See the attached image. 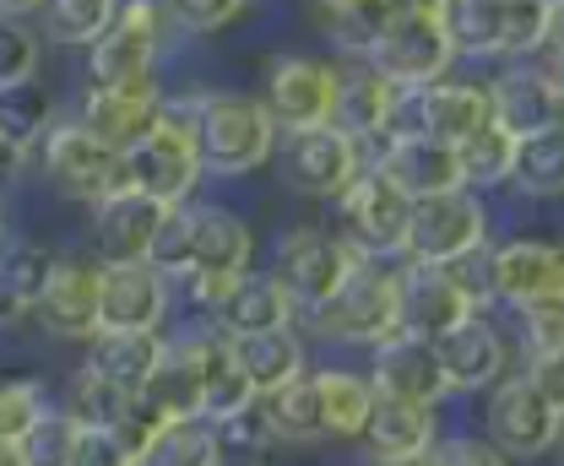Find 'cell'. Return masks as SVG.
Returning a JSON list of instances; mask_svg holds the SVG:
<instances>
[{"label":"cell","mask_w":564,"mask_h":466,"mask_svg":"<svg viewBox=\"0 0 564 466\" xmlns=\"http://www.w3.org/2000/svg\"><path fill=\"white\" fill-rule=\"evenodd\" d=\"M337 87H343V66L337 61H326V55H278V61H267L261 104H267L278 131H304V126H326L332 120Z\"/></svg>","instance_id":"cell-10"},{"label":"cell","mask_w":564,"mask_h":466,"mask_svg":"<svg viewBox=\"0 0 564 466\" xmlns=\"http://www.w3.org/2000/svg\"><path fill=\"white\" fill-rule=\"evenodd\" d=\"M364 375H369V386L386 391V397L429 401V407H440V401L451 397V380H445V369H440V358H434V342H429V336H413V332H391L386 342H375Z\"/></svg>","instance_id":"cell-20"},{"label":"cell","mask_w":564,"mask_h":466,"mask_svg":"<svg viewBox=\"0 0 564 466\" xmlns=\"http://www.w3.org/2000/svg\"><path fill=\"white\" fill-rule=\"evenodd\" d=\"M310 380H315V401H321V434L326 440H358L364 418H369V401H375L369 375H358V369H310Z\"/></svg>","instance_id":"cell-31"},{"label":"cell","mask_w":564,"mask_h":466,"mask_svg":"<svg viewBox=\"0 0 564 466\" xmlns=\"http://www.w3.org/2000/svg\"><path fill=\"white\" fill-rule=\"evenodd\" d=\"M358 250H352L343 234H326V228H293L282 234V250H278V277L288 288V299L304 310L326 304L337 293V282L352 271Z\"/></svg>","instance_id":"cell-15"},{"label":"cell","mask_w":564,"mask_h":466,"mask_svg":"<svg viewBox=\"0 0 564 466\" xmlns=\"http://www.w3.org/2000/svg\"><path fill=\"white\" fill-rule=\"evenodd\" d=\"M76 429H120L126 412H131V391H120L115 380H104L98 369H76L66 380V397L55 401Z\"/></svg>","instance_id":"cell-33"},{"label":"cell","mask_w":564,"mask_h":466,"mask_svg":"<svg viewBox=\"0 0 564 466\" xmlns=\"http://www.w3.org/2000/svg\"><path fill=\"white\" fill-rule=\"evenodd\" d=\"M527 201H560L564 191V126H538V131L516 136V158H510V180Z\"/></svg>","instance_id":"cell-30"},{"label":"cell","mask_w":564,"mask_h":466,"mask_svg":"<svg viewBox=\"0 0 564 466\" xmlns=\"http://www.w3.org/2000/svg\"><path fill=\"white\" fill-rule=\"evenodd\" d=\"M50 120H55V98H50V87L39 76L22 82V87H11V93H0V131L17 136L22 147H33Z\"/></svg>","instance_id":"cell-40"},{"label":"cell","mask_w":564,"mask_h":466,"mask_svg":"<svg viewBox=\"0 0 564 466\" xmlns=\"http://www.w3.org/2000/svg\"><path fill=\"white\" fill-rule=\"evenodd\" d=\"M33 321L50 342H87L98 332V261L82 256H55V267L39 288Z\"/></svg>","instance_id":"cell-18"},{"label":"cell","mask_w":564,"mask_h":466,"mask_svg":"<svg viewBox=\"0 0 564 466\" xmlns=\"http://www.w3.org/2000/svg\"><path fill=\"white\" fill-rule=\"evenodd\" d=\"M494 120V98H489V82H467V76H434V82H419L408 87V126L434 141H462L473 136L478 126Z\"/></svg>","instance_id":"cell-17"},{"label":"cell","mask_w":564,"mask_h":466,"mask_svg":"<svg viewBox=\"0 0 564 466\" xmlns=\"http://www.w3.org/2000/svg\"><path fill=\"white\" fill-rule=\"evenodd\" d=\"M402 196H440V191H462L467 180H462V158H456V147L451 141H434V136L423 131H391L380 136L369 152H364Z\"/></svg>","instance_id":"cell-16"},{"label":"cell","mask_w":564,"mask_h":466,"mask_svg":"<svg viewBox=\"0 0 564 466\" xmlns=\"http://www.w3.org/2000/svg\"><path fill=\"white\" fill-rule=\"evenodd\" d=\"M44 71V33L28 17H6L0 11V93L33 82Z\"/></svg>","instance_id":"cell-38"},{"label":"cell","mask_w":564,"mask_h":466,"mask_svg":"<svg viewBox=\"0 0 564 466\" xmlns=\"http://www.w3.org/2000/svg\"><path fill=\"white\" fill-rule=\"evenodd\" d=\"M337 217H343V239H348L358 256H375V261H402V245H408V212L413 196H402L369 158L352 169V180L337 191Z\"/></svg>","instance_id":"cell-6"},{"label":"cell","mask_w":564,"mask_h":466,"mask_svg":"<svg viewBox=\"0 0 564 466\" xmlns=\"http://www.w3.org/2000/svg\"><path fill=\"white\" fill-rule=\"evenodd\" d=\"M131 440L120 429H76V451L70 466H131Z\"/></svg>","instance_id":"cell-44"},{"label":"cell","mask_w":564,"mask_h":466,"mask_svg":"<svg viewBox=\"0 0 564 466\" xmlns=\"http://www.w3.org/2000/svg\"><path fill=\"white\" fill-rule=\"evenodd\" d=\"M70 451H76V423L50 401V412L22 434V462L28 466H70Z\"/></svg>","instance_id":"cell-43"},{"label":"cell","mask_w":564,"mask_h":466,"mask_svg":"<svg viewBox=\"0 0 564 466\" xmlns=\"http://www.w3.org/2000/svg\"><path fill=\"white\" fill-rule=\"evenodd\" d=\"M256 267V228L223 201H191V271L239 277Z\"/></svg>","instance_id":"cell-21"},{"label":"cell","mask_w":564,"mask_h":466,"mask_svg":"<svg viewBox=\"0 0 564 466\" xmlns=\"http://www.w3.org/2000/svg\"><path fill=\"white\" fill-rule=\"evenodd\" d=\"M0 245H6V206H0Z\"/></svg>","instance_id":"cell-51"},{"label":"cell","mask_w":564,"mask_h":466,"mask_svg":"<svg viewBox=\"0 0 564 466\" xmlns=\"http://www.w3.org/2000/svg\"><path fill=\"white\" fill-rule=\"evenodd\" d=\"M434 11L456 61H505V0H440Z\"/></svg>","instance_id":"cell-29"},{"label":"cell","mask_w":564,"mask_h":466,"mask_svg":"<svg viewBox=\"0 0 564 466\" xmlns=\"http://www.w3.org/2000/svg\"><path fill=\"white\" fill-rule=\"evenodd\" d=\"M423 462H440V466H456V462H473V466H499L505 456L494 451L489 434H451L445 445H429Z\"/></svg>","instance_id":"cell-47"},{"label":"cell","mask_w":564,"mask_h":466,"mask_svg":"<svg viewBox=\"0 0 564 466\" xmlns=\"http://www.w3.org/2000/svg\"><path fill=\"white\" fill-rule=\"evenodd\" d=\"M521 336H527V358L538 353H564V304H543V310H521Z\"/></svg>","instance_id":"cell-45"},{"label":"cell","mask_w":564,"mask_h":466,"mask_svg":"<svg viewBox=\"0 0 564 466\" xmlns=\"http://www.w3.org/2000/svg\"><path fill=\"white\" fill-rule=\"evenodd\" d=\"M147 466H212V429L207 418H169L147 445H141Z\"/></svg>","instance_id":"cell-37"},{"label":"cell","mask_w":564,"mask_h":466,"mask_svg":"<svg viewBox=\"0 0 564 466\" xmlns=\"http://www.w3.org/2000/svg\"><path fill=\"white\" fill-rule=\"evenodd\" d=\"M82 347H87V358H82L87 369H98L120 391L141 397V386L152 380L158 358L169 353V332H109V326H98Z\"/></svg>","instance_id":"cell-26"},{"label":"cell","mask_w":564,"mask_h":466,"mask_svg":"<svg viewBox=\"0 0 564 466\" xmlns=\"http://www.w3.org/2000/svg\"><path fill=\"white\" fill-rule=\"evenodd\" d=\"M364 66H375L397 87H419V82H434V76H445V71L456 66V50H451L434 6L391 0L375 44L364 50Z\"/></svg>","instance_id":"cell-5"},{"label":"cell","mask_w":564,"mask_h":466,"mask_svg":"<svg viewBox=\"0 0 564 466\" xmlns=\"http://www.w3.org/2000/svg\"><path fill=\"white\" fill-rule=\"evenodd\" d=\"M223 336H245V332H272V326H299V304L288 299L278 271H239L228 282V293L217 299V310L207 315Z\"/></svg>","instance_id":"cell-24"},{"label":"cell","mask_w":564,"mask_h":466,"mask_svg":"<svg viewBox=\"0 0 564 466\" xmlns=\"http://www.w3.org/2000/svg\"><path fill=\"white\" fill-rule=\"evenodd\" d=\"M191 141L212 180H250L272 163L278 126L261 98L250 93H196L191 104Z\"/></svg>","instance_id":"cell-1"},{"label":"cell","mask_w":564,"mask_h":466,"mask_svg":"<svg viewBox=\"0 0 564 466\" xmlns=\"http://www.w3.org/2000/svg\"><path fill=\"white\" fill-rule=\"evenodd\" d=\"M434 434H440V418H434L429 401H408V397L375 391L358 440L369 445L375 462H423V451L434 445Z\"/></svg>","instance_id":"cell-25"},{"label":"cell","mask_w":564,"mask_h":466,"mask_svg":"<svg viewBox=\"0 0 564 466\" xmlns=\"http://www.w3.org/2000/svg\"><path fill=\"white\" fill-rule=\"evenodd\" d=\"M408 6H440V0H408Z\"/></svg>","instance_id":"cell-52"},{"label":"cell","mask_w":564,"mask_h":466,"mask_svg":"<svg viewBox=\"0 0 564 466\" xmlns=\"http://www.w3.org/2000/svg\"><path fill=\"white\" fill-rule=\"evenodd\" d=\"M169 11L180 17L185 33H217L245 11V0H169Z\"/></svg>","instance_id":"cell-46"},{"label":"cell","mask_w":564,"mask_h":466,"mask_svg":"<svg viewBox=\"0 0 564 466\" xmlns=\"http://www.w3.org/2000/svg\"><path fill=\"white\" fill-rule=\"evenodd\" d=\"M489 239V206L478 191H440V196H419L408 212V245L402 261H462L467 250H478Z\"/></svg>","instance_id":"cell-7"},{"label":"cell","mask_w":564,"mask_h":466,"mask_svg":"<svg viewBox=\"0 0 564 466\" xmlns=\"http://www.w3.org/2000/svg\"><path fill=\"white\" fill-rule=\"evenodd\" d=\"M141 261H152L169 282H180V277L191 271V201L163 206V217H158V228H152V239H147V256H141Z\"/></svg>","instance_id":"cell-39"},{"label":"cell","mask_w":564,"mask_h":466,"mask_svg":"<svg viewBox=\"0 0 564 466\" xmlns=\"http://www.w3.org/2000/svg\"><path fill=\"white\" fill-rule=\"evenodd\" d=\"M0 466H28L22 462V440H6L0 434Z\"/></svg>","instance_id":"cell-48"},{"label":"cell","mask_w":564,"mask_h":466,"mask_svg":"<svg viewBox=\"0 0 564 466\" xmlns=\"http://www.w3.org/2000/svg\"><path fill=\"white\" fill-rule=\"evenodd\" d=\"M429 342H434V358L451 380V397H484L499 375H510V332L484 310L462 315L456 326H445Z\"/></svg>","instance_id":"cell-12"},{"label":"cell","mask_w":564,"mask_h":466,"mask_svg":"<svg viewBox=\"0 0 564 466\" xmlns=\"http://www.w3.org/2000/svg\"><path fill=\"white\" fill-rule=\"evenodd\" d=\"M55 267V250L22 239V245H0V332H17L33 321V304H39V288Z\"/></svg>","instance_id":"cell-28"},{"label":"cell","mask_w":564,"mask_h":466,"mask_svg":"<svg viewBox=\"0 0 564 466\" xmlns=\"http://www.w3.org/2000/svg\"><path fill=\"white\" fill-rule=\"evenodd\" d=\"M386 11H391V0H348V6H332V11H326V39H332L343 55L364 61V50L375 44Z\"/></svg>","instance_id":"cell-41"},{"label":"cell","mask_w":564,"mask_h":466,"mask_svg":"<svg viewBox=\"0 0 564 466\" xmlns=\"http://www.w3.org/2000/svg\"><path fill=\"white\" fill-rule=\"evenodd\" d=\"M163 206L169 201L141 196L131 185H120L115 196L93 201L87 206V234H93L98 261H141L147 256V239H152V228L163 217Z\"/></svg>","instance_id":"cell-23"},{"label":"cell","mask_w":564,"mask_h":466,"mask_svg":"<svg viewBox=\"0 0 564 466\" xmlns=\"http://www.w3.org/2000/svg\"><path fill=\"white\" fill-rule=\"evenodd\" d=\"M158 104H163V87H93L87 82L76 104V126H87L104 147L126 152L158 126Z\"/></svg>","instance_id":"cell-22"},{"label":"cell","mask_w":564,"mask_h":466,"mask_svg":"<svg viewBox=\"0 0 564 466\" xmlns=\"http://www.w3.org/2000/svg\"><path fill=\"white\" fill-rule=\"evenodd\" d=\"M120 158H126V185L152 201H169V206H174V201H196L202 180H207L191 131L174 126V120H163V115H158V126L141 136L137 147H126Z\"/></svg>","instance_id":"cell-11"},{"label":"cell","mask_w":564,"mask_h":466,"mask_svg":"<svg viewBox=\"0 0 564 466\" xmlns=\"http://www.w3.org/2000/svg\"><path fill=\"white\" fill-rule=\"evenodd\" d=\"M332 126H343L348 136H358V147H364V152H369L380 136L413 131V126H408V87L386 82L375 66H364V61H358L352 71H343Z\"/></svg>","instance_id":"cell-19"},{"label":"cell","mask_w":564,"mask_h":466,"mask_svg":"<svg viewBox=\"0 0 564 466\" xmlns=\"http://www.w3.org/2000/svg\"><path fill=\"white\" fill-rule=\"evenodd\" d=\"M174 310V282L152 261H98V326L163 332Z\"/></svg>","instance_id":"cell-13"},{"label":"cell","mask_w":564,"mask_h":466,"mask_svg":"<svg viewBox=\"0 0 564 466\" xmlns=\"http://www.w3.org/2000/svg\"><path fill=\"white\" fill-rule=\"evenodd\" d=\"M228 347H234V358H239V369H245V380H250L256 397H272L278 386H288L293 375L310 369L299 326H272V332L228 336Z\"/></svg>","instance_id":"cell-27"},{"label":"cell","mask_w":564,"mask_h":466,"mask_svg":"<svg viewBox=\"0 0 564 466\" xmlns=\"http://www.w3.org/2000/svg\"><path fill=\"white\" fill-rule=\"evenodd\" d=\"M564 429V401L549 397L538 380L527 375H499L484 401V434L505 462H538L554 456Z\"/></svg>","instance_id":"cell-4"},{"label":"cell","mask_w":564,"mask_h":466,"mask_svg":"<svg viewBox=\"0 0 564 466\" xmlns=\"http://www.w3.org/2000/svg\"><path fill=\"white\" fill-rule=\"evenodd\" d=\"M207 429H212V462H267L278 451V434L267 429L261 401H250L234 418H217Z\"/></svg>","instance_id":"cell-36"},{"label":"cell","mask_w":564,"mask_h":466,"mask_svg":"<svg viewBox=\"0 0 564 466\" xmlns=\"http://www.w3.org/2000/svg\"><path fill=\"white\" fill-rule=\"evenodd\" d=\"M28 158L44 174V185L55 196L76 201V206H93V201L115 196L126 185V158L115 147H104L98 136L87 126H76V120H50Z\"/></svg>","instance_id":"cell-3"},{"label":"cell","mask_w":564,"mask_h":466,"mask_svg":"<svg viewBox=\"0 0 564 466\" xmlns=\"http://www.w3.org/2000/svg\"><path fill=\"white\" fill-rule=\"evenodd\" d=\"M478 299L445 261H397V326L413 336H440L473 315Z\"/></svg>","instance_id":"cell-14"},{"label":"cell","mask_w":564,"mask_h":466,"mask_svg":"<svg viewBox=\"0 0 564 466\" xmlns=\"http://www.w3.org/2000/svg\"><path fill=\"white\" fill-rule=\"evenodd\" d=\"M256 401H261V418H267V429L278 434V445H326V434H321V401H315L310 369L293 375L288 386H278L272 397H256Z\"/></svg>","instance_id":"cell-32"},{"label":"cell","mask_w":564,"mask_h":466,"mask_svg":"<svg viewBox=\"0 0 564 466\" xmlns=\"http://www.w3.org/2000/svg\"><path fill=\"white\" fill-rule=\"evenodd\" d=\"M50 412V391L39 375H0V434L22 440Z\"/></svg>","instance_id":"cell-42"},{"label":"cell","mask_w":564,"mask_h":466,"mask_svg":"<svg viewBox=\"0 0 564 466\" xmlns=\"http://www.w3.org/2000/svg\"><path fill=\"white\" fill-rule=\"evenodd\" d=\"M489 293L510 315L564 304V256L554 239L516 234L505 245H489Z\"/></svg>","instance_id":"cell-9"},{"label":"cell","mask_w":564,"mask_h":466,"mask_svg":"<svg viewBox=\"0 0 564 466\" xmlns=\"http://www.w3.org/2000/svg\"><path fill=\"white\" fill-rule=\"evenodd\" d=\"M456 158H462V180L467 191H499L510 180V158H516V131L505 120H489L473 136L456 141Z\"/></svg>","instance_id":"cell-35"},{"label":"cell","mask_w":564,"mask_h":466,"mask_svg":"<svg viewBox=\"0 0 564 466\" xmlns=\"http://www.w3.org/2000/svg\"><path fill=\"white\" fill-rule=\"evenodd\" d=\"M304 321L337 347H375L391 332H402L397 326V261L358 256L352 271L337 282V293L304 310Z\"/></svg>","instance_id":"cell-2"},{"label":"cell","mask_w":564,"mask_h":466,"mask_svg":"<svg viewBox=\"0 0 564 466\" xmlns=\"http://www.w3.org/2000/svg\"><path fill=\"white\" fill-rule=\"evenodd\" d=\"M115 6L120 0H39V33L44 44H61V50H87L109 22H115Z\"/></svg>","instance_id":"cell-34"},{"label":"cell","mask_w":564,"mask_h":466,"mask_svg":"<svg viewBox=\"0 0 564 466\" xmlns=\"http://www.w3.org/2000/svg\"><path fill=\"white\" fill-rule=\"evenodd\" d=\"M315 6H321V11H332V6H348V0H315Z\"/></svg>","instance_id":"cell-50"},{"label":"cell","mask_w":564,"mask_h":466,"mask_svg":"<svg viewBox=\"0 0 564 466\" xmlns=\"http://www.w3.org/2000/svg\"><path fill=\"white\" fill-rule=\"evenodd\" d=\"M278 136H282V152H272V158H278L282 185L304 201H332L352 180V169L364 163L358 136H348L332 120L326 126H304V131H278Z\"/></svg>","instance_id":"cell-8"},{"label":"cell","mask_w":564,"mask_h":466,"mask_svg":"<svg viewBox=\"0 0 564 466\" xmlns=\"http://www.w3.org/2000/svg\"><path fill=\"white\" fill-rule=\"evenodd\" d=\"M0 11H6V17H33L39 0H0Z\"/></svg>","instance_id":"cell-49"}]
</instances>
